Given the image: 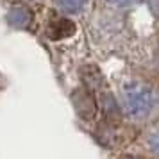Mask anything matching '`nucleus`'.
Instances as JSON below:
<instances>
[{
	"instance_id": "f257e3e1",
	"label": "nucleus",
	"mask_w": 159,
	"mask_h": 159,
	"mask_svg": "<svg viewBox=\"0 0 159 159\" xmlns=\"http://www.w3.org/2000/svg\"><path fill=\"white\" fill-rule=\"evenodd\" d=\"M123 100H125V109L132 116H145L152 109V93L150 89L143 84L132 82L130 86L125 88L123 91Z\"/></svg>"
},
{
	"instance_id": "f03ea898",
	"label": "nucleus",
	"mask_w": 159,
	"mask_h": 159,
	"mask_svg": "<svg viewBox=\"0 0 159 159\" xmlns=\"http://www.w3.org/2000/svg\"><path fill=\"white\" fill-rule=\"evenodd\" d=\"M75 29L77 27L72 20L59 16V18L50 20V23L47 25V36L54 41H57V39H65V38H70L72 34H75Z\"/></svg>"
},
{
	"instance_id": "7ed1b4c3",
	"label": "nucleus",
	"mask_w": 159,
	"mask_h": 159,
	"mask_svg": "<svg viewBox=\"0 0 159 159\" xmlns=\"http://www.w3.org/2000/svg\"><path fill=\"white\" fill-rule=\"evenodd\" d=\"M57 6L66 13H79L86 6V0H56Z\"/></svg>"
},
{
	"instance_id": "20e7f679",
	"label": "nucleus",
	"mask_w": 159,
	"mask_h": 159,
	"mask_svg": "<svg viewBox=\"0 0 159 159\" xmlns=\"http://www.w3.org/2000/svg\"><path fill=\"white\" fill-rule=\"evenodd\" d=\"M22 11L23 7H15L11 13H9V18H11V22L15 23V25H20V27H25L27 23L30 22V16H22Z\"/></svg>"
},
{
	"instance_id": "39448f33",
	"label": "nucleus",
	"mask_w": 159,
	"mask_h": 159,
	"mask_svg": "<svg viewBox=\"0 0 159 159\" xmlns=\"http://www.w3.org/2000/svg\"><path fill=\"white\" fill-rule=\"evenodd\" d=\"M109 2H113V4H118V6H127V4L134 2V0H109Z\"/></svg>"
}]
</instances>
